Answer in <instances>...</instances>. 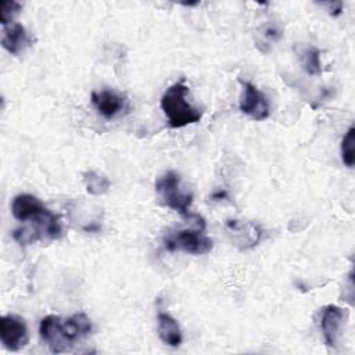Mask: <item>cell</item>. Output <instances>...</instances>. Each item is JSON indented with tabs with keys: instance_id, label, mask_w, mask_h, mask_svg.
Instances as JSON below:
<instances>
[{
	"instance_id": "6da1fadb",
	"label": "cell",
	"mask_w": 355,
	"mask_h": 355,
	"mask_svg": "<svg viewBox=\"0 0 355 355\" xmlns=\"http://www.w3.org/2000/svg\"><path fill=\"white\" fill-rule=\"evenodd\" d=\"M90 331L92 320L83 312L75 313L67 319L58 315H47L39 324L40 338L54 354L69 351L75 343L87 337Z\"/></svg>"
},
{
	"instance_id": "7a4b0ae2",
	"label": "cell",
	"mask_w": 355,
	"mask_h": 355,
	"mask_svg": "<svg viewBox=\"0 0 355 355\" xmlns=\"http://www.w3.org/2000/svg\"><path fill=\"white\" fill-rule=\"evenodd\" d=\"M187 93L189 87L180 80L171 85L161 96V110L168 119V125L173 129L196 123L202 116V112L187 101Z\"/></svg>"
},
{
	"instance_id": "3957f363",
	"label": "cell",
	"mask_w": 355,
	"mask_h": 355,
	"mask_svg": "<svg viewBox=\"0 0 355 355\" xmlns=\"http://www.w3.org/2000/svg\"><path fill=\"white\" fill-rule=\"evenodd\" d=\"M155 191L161 204L166 208H171L180 215L193 219L196 214H190L189 208L193 202V194L182 189L180 175L175 171L165 172L155 183Z\"/></svg>"
},
{
	"instance_id": "277c9868",
	"label": "cell",
	"mask_w": 355,
	"mask_h": 355,
	"mask_svg": "<svg viewBox=\"0 0 355 355\" xmlns=\"http://www.w3.org/2000/svg\"><path fill=\"white\" fill-rule=\"evenodd\" d=\"M164 244L169 251H184L194 255L208 254L214 247V241L204 233V229L198 226L196 229H183L168 234Z\"/></svg>"
},
{
	"instance_id": "5b68a950",
	"label": "cell",
	"mask_w": 355,
	"mask_h": 355,
	"mask_svg": "<svg viewBox=\"0 0 355 355\" xmlns=\"http://www.w3.org/2000/svg\"><path fill=\"white\" fill-rule=\"evenodd\" d=\"M241 96H240V111L254 121H265L270 115V104L268 97L251 82L240 80Z\"/></svg>"
},
{
	"instance_id": "8992f818",
	"label": "cell",
	"mask_w": 355,
	"mask_h": 355,
	"mask_svg": "<svg viewBox=\"0 0 355 355\" xmlns=\"http://www.w3.org/2000/svg\"><path fill=\"white\" fill-rule=\"evenodd\" d=\"M0 340L8 351H19L29 341V331L25 320L14 313L4 315L0 320Z\"/></svg>"
},
{
	"instance_id": "52a82bcc",
	"label": "cell",
	"mask_w": 355,
	"mask_h": 355,
	"mask_svg": "<svg viewBox=\"0 0 355 355\" xmlns=\"http://www.w3.org/2000/svg\"><path fill=\"white\" fill-rule=\"evenodd\" d=\"M345 322V311L337 305L329 304L320 309L319 327L322 330L324 344L334 348L341 337V331Z\"/></svg>"
},
{
	"instance_id": "ba28073f",
	"label": "cell",
	"mask_w": 355,
	"mask_h": 355,
	"mask_svg": "<svg viewBox=\"0 0 355 355\" xmlns=\"http://www.w3.org/2000/svg\"><path fill=\"white\" fill-rule=\"evenodd\" d=\"M31 44H32V37L24 25L18 22H12L7 26H3L1 46L10 54L18 55Z\"/></svg>"
},
{
	"instance_id": "9c48e42d",
	"label": "cell",
	"mask_w": 355,
	"mask_h": 355,
	"mask_svg": "<svg viewBox=\"0 0 355 355\" xmlns=\"http://www.w3.org/2000/svg\"><path fill=\"white\" fill-rule=\"evenodd\" d=\"M90 100L97 112L107 119L116 116L125 108V98L110 89L92 92Z\"/></svg>"
},
{
	"instance_id": "30bf717a",
	"label": "cell",
	"mask_w": 355,
	"mask_h": 355,
	"mask_svg": "<svg viewBox=\"0 0 355 355\" xmlns=\"http://www.w3.org/2000/svg\"><path fill=\"white\" fill-rule=\"evenodd\" d=\"M46 209L47 208L37 197L28 193L15 196L11 204V214L19 222H29L31 219L43 214Z\"/></svg>"
},
{
	"instance_id": "8fae6325",
	"label": "cell",
	"mask_w": 355,
	"mask_h": 355,
	"mask_svg": "<svg viewBox=\"0 0 355 355\" xmlns=\"http://www.w3.org/2000/svg\"><path fill=\"white\" fill-rule=\"evenodd\" d=\"M157 331L161 341L169 347H179L183 341V334L178 320L166 312H159L157 315Z\"/></svg>"
},
{
	"instance_id": "7c38bea8",
	"label": "cell",
	"mask_w": 355,
	"mask_h": 355,
	"mask_svg": "<svg viewBox=\"0 0 355 355\" xmlns=\"http://www.w3.org/2000/svg\"><path fill=\"white\" fill-rule=\"evenodd\" d=\"M83 182H85L87 193H90L93 196H101V194L107 193L110 189V180L104 175L97 173L94 171L85 172Z\"/></svg>"
},
{
	"instance_id": "4fadbf2b",
	"label": "cell",
	"mask_w": 355,
	"mask_h": 355,
	"mask_svg": "<svg viewBox=\"0 0 355 355\" xmlns=\"http://www.w3.org/2000/svg\"><path fill=\"white\" fill-rule=\"evenodd\" d=\"M341 159L345 166L352 168L355 164V128L351 126L341 139Z\"/></svg>"
},
{
	"instance_id": "5bb4252c",
	"label": "cell",
	"mask_w": 355,
	"mask_h": 355,
	"mask_svg": "<svg viewBox=\"0 0 355 355\" xmlns=\"http://www.w3.org/2000/svg\"><path fill=\"white\" fill-rule=\"evenodd\" d=\"M302 68L308 75H319L322 72L320 51L316 47H309L302 53Z\"/></svg>"
},
{
	"instance_id": "9a60e30c",
	"label": "cell",
	"mask_w": 355,
	"mask_h": 355,
	"mask_svg": "<svg viewBox=\"0 0 355 355\" xmlns=\"http://www.w3.org/2000/svg\"><path fill=\"white\" fill-rule=\"evenodd\" d=\"M22 4L15 0H4L0 4V22L3 26L12 24L15 15L19 14Z\"/></svg>"
},
{
	"instance_id": "2e32d148",
	"label": "cell",
	"mask_w": 355,
	"mask_h": 355,
	"mask_svg": "<svg viewBox=\"0 0 355 355\" xmlns=\"http://www.w3.org/2000/svg\"><path fill=\"white\" fill-rule=\"evenodd\" d=\"M263 35L266 36V39H270V40H279L282 37V31L276 26V25H268L265 28V32Z\"/></svg>"
},
{
	"instance_id": "e0dca14e",
	"label": "cell",
	"mask_w": 355,
	"mask_h": 355,
	"mask_svg": "<svg viewBox=\"0 0 355 355\" xmlns=\"http://www.w3.org/2000/svg\"><path fill=\"white\" fill-rule=\"evenodd\" d=\"M322 6L327 7V11L330 15L337 17L343 11V3L341 1H333V3H322Z\"/></svg>"
}]
</instances>
